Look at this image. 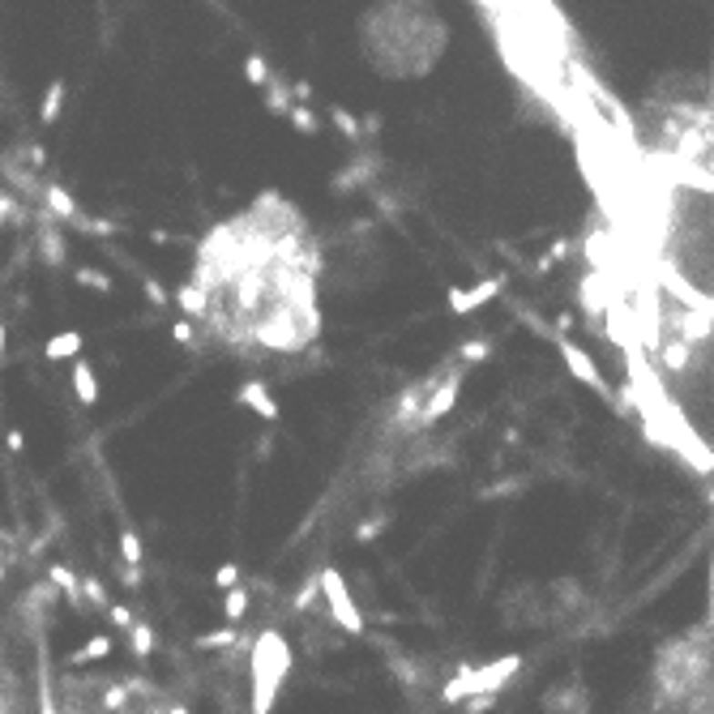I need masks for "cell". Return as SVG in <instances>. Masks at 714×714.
<instances>
[{
    "label": "cell",
    "mask_w": 714,
    "mask_h": 714,
    "mask_svg": "<svg viewBox=\"0 0 714 714\" xmlns=\"http://www.w3.org/2000/svg\"><path fill=\"white\" fill-rule=\"evenodd\" d=\"M47 206L60 214V219H77V206H73V197L65 189H47Z\"/></svg>",
    "instance_id": "cell-8"
},
{
    "label": "cell",
    "mask_w": 714,
    "mask_h": 714,
    "mask_svg": "<svg viewBox=\"0 0 714 714\" xmlns=\"http://www.w3.org/2000/svg\"><path fill=\"white\" fill-rule=\"evenodd\" d=\"M189 321L236 351L295 355L317 342V244L287 197L261 193L197 249L193 279L180 287Z\"/></svg>",
    "instance_id": "cell-1"
},
{
    "label": "cell",
    "mask_w": 714,
    "mask_h": 714,
    "mask_svg": "<svg viewBox=\"0 0 714 714\" xmlns=\"http://www.w3.org/2000/svg\"><path fill=\"white\" fill-rule=\"evenodd\" d=\"M291 668V655H287V646H282L279 633H261V642L252 650V706L257 710H266L274 693H279V680L287 676Z\"/></svg>",
    "instance_id": "cell-3"
},
{
    "label": "cell",
    "mask_w": 714,
    "mask_h": 714,
    "mask_svg": "<svg viewBox=\"0 0 714 714\" xmlns=\"http://www.w3.org/2000/svg\"><path fill=\"white\" fill-rule=\"evenodd\" d=\"M73 393H77V403H98V377H95V368H90V360H73Z\"/></svg>",
    "instance_id": "cell-5"
},
{
    "label": "cell",
    "mask_w": 714,
    "mask_h": 714,
    "mask_svg": "<svg viewBox=\"0 0 714 714\" xmlns=\"http://www.w3.org/2000/svg\"><path fill=\"white\" fill-rule=\"evenodd\" d=\"M77 282H86L90 291H112V279L98 274V270H77Z\"/></svg>",
    "instance_id": "cell-12"
},
{
    "label": "cell",
    "mask_w": 714,
    "mask_h": 714,
    "mask_svg": "<svg viewBox=\"0 0 714 714\" xmlns=\"http://www.w3.org/2000/svg\"><path fill=\"white\" fill-rule=\"evenodd\" d=\"M60 103H65V82H52L47 86V95H43V107H39L43 125H52V120L60 116Z\"/></svg>",
    "instance_id": "cell-7"
},
{
    "label": "cell",
    "mask_w": 714,
    "mask_h": 714,
    "mask_svg": "<svg viewBox=\"0 0 714 714\" xmlns=\"http://www.w3.org/2000/svg\"><path fill=\"white\" fill-rule=\"evenodd\" d=\"M133 650H138V658H150V650H155V638H150V629L146 625H133Z\"/></svg>",
    "instance_id": "cell-11"
},
{
    "label": "cell",
    "mask_w": 714,
    "mask_h": 714,
    "mask_svg": "<svg viewBox=\"0 0 714 714\" xmlns=\"http://www.w3.org/2000/svg\"><path fill=\"white\" fill-rule=\"evenodd\" d=\"M9 214H17V206H14V201H5V197H0V223H9Z\"/></svg>",
    "instance_id": "cell-15"
},
{
    "label": "cell",
    "mask_w": 714,
    "mask_h": 714,
    "mask_svg": "<svg viewBox=\"0 0 714 714\" xmlns=\"http://www.w3.org/2000/svg\"><path fill=\"white\" fill-rule=\"evenodd\" d=\"M223 612L231 620H240L244 617V612H249V595H244V590H227V599H223Z\"/></svg>",
    "instance_id": "cell-10"
},
{
    "label": "cell",
    "mask_w": 714,
    "mask_h": 714,
    "mask_svg": "<svg viewBox=\"0 0 714 714\" xmlns=\"http://www.w3.org/2000/svg\"><path fill=\"white\" fill-rule=\"evenodd\" d=\"M86 347V338L77 334V330H65V334L56 338H47V347H43V355L52 360V364H65V360H77Z\"/></svg>",
    "instance_id": "cell-4"
},
{
    "label": "cell",
    "mask_w": 714,
    "mask_h": 714,
    "mask_svg": "<svg viewBox=\"0 0 714 714\" xmlns=\"http://www.w3.org/2000/svg\"><path fill=\"white\" fill-rule=\"evenodd\" d=\"M107 655H112V638H107V633H98V638H90L82 650H73V655H69V668H86V663L107 658Z\"/></svg>",
    "instance_id": "cell-6"
},
{
    "label": "cell",
    "mask_w": 714,
    "mask_h": 714,
    "mask_svg": "<svg viewBox=\"0 0 714 714\" xmlns=\"http://www.w3.org/2000/svg\"><path fill=\"white\" fill-rule=\"evenodd\" d=\"M5 338H9V330H5V321H0V360H5Z\"/></svg>",
    "instance_id": "cell-16"
},
{
    "label": "cell",
    "mask_w": 714,
    "mask_h": 714,
    "mask_svg": "<svg viewBox=\"0 0 714 714\" xmlns=\"http://www.w3.org/2000/svg\"><path fill=\"white\" fill-rule=\"evenodd\" d=\"M107 617H112V625H120V629H133V617H128V607H107Z\"/></svg>",
    "instance_id": "cell-13"
},
{
    "label": "cell",
    "mask_w": 714,
    "mask_h": 714,
    "mask_svg": "<svg viewBox=\"0 0 714 714\" xmlns=\"http://www.w3.org/2000/svg\"><path fill=\"white\" fill-rule=\"evenodd\" d=\"M236 577H240V569H236V565H223V569H219V586H231Z\"/></svg>",
    "instance_id": "cell-14"
},
{
    "label": "cell",
    "mask_w": 714,
    "mask_h": 714,
    "mask_svg": "<svg viewBox=\"0 0 714 714\" xmlns=\"http://www.w3.org/2000/svg\"><path fill=\"white\" fill-rule=\"evenodd\" d=\"M120 552H125V565H141V539H138V531H120Z\"/></svg>",
    "instance_id": "cell-9"
},
{
    "label": "cell",
    "mask_w": 714,
    "mask_h": 714,
    "mask_svg": "<svg viewBox=\"0 0 714 714\" xmlns=\"http://www.w3.org/2000/svg\"><path fill=\"white\" fill-rule=\"evenodd\" d=\"M364 52L385 77H423L445 52V22L433 0H381L364 17Z\"/></svg>",
    "instance_id": "cell-2"
}]
</instances>
